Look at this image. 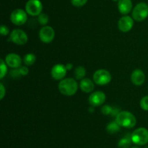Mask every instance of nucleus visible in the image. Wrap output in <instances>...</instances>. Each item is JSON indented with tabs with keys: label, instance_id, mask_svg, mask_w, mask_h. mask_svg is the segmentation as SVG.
<instances>
[{
	"label": "nucleus",
	"instance_id": "obj_1",
	"mask_svg": "<svg viewBox=\"0 0 148 148\" xmlns=\"http://www.w3.org/2000/svg\"><path fill=\"white\" fill-rule=\"evenodd\" d=\"M78 84L75 78H64L59 82L58 89L61 94L65 96H73L77 91Z\"/></svg>",
	"mask_w": 148,
	"mask_h": 148
},
{
	"label": "nucleus",
	"instance_id": "obj_2",
	"mask_svg": "<svg viewBox=\"0 0 148 148\" xmlns=\"http://www.w3.org/2000/svg\"><path fill=\"white\" fill-rule=\"evenodd\" d=\"M116 121L120 126L126 129H132L137 123L135 116L129 111H121L116 116Z\"/></svg>",
	"mask_w": 148,
	"mask_h": 148
},
{
	"label": "nucleus",
	"instance_id": "obj_3",
	"mask_svg": "<svg viewBox=\"0 0 148 148\" xmlns=\"http://www.w3.org/2000/svg\"><path fill=\"white\" fill-rule=\"evenodd\" d=\"M132 141L139 146L145 145L148 143V129L140 127L135 129L131 134Z\"/></svg>",
	"mask_w": 148,
	"mask_h": 148
},
{
	"label": "nucleus",
	"instance_id": "obj_4",
	"mask_svg": "<svg viewBox=\"0 0 148 148\" xmlns=\"http://www.w3.org/2000/svg\"><path fill=\"white\" fill-rule=\"evenodd\" d=\"M148 17V4L140 2L134 7L132 11V18L137 22H142Z\"/></svg>",
	"mask_w": 148,
	"mask_h": 148
},
{
	"label": "nucleus",
	"instance_id": "obj_5",
	"mask_svg": "<svg viewBox=\"0 0 148 148\" xmlns=\"http://www.w3.org/2000/svg\"><path fill=\"white\" fill-rule=\"evenodd\" d=\"M111 74L106 69H99L93 74V81L99 86H105L109 84L111 81Z\"/></svg>",
	"mask_w": 148,
	"mask_h": 148
},
{
	"label": "nucleus",
	"instance_id": "obj_6",
	"mask_svg": "<svg viewBox=\"0 0 148 148\" xmlns=\"http://www.w3.org/2000/svg\"><path fill=\"white\" fill-rule=\"evenodd\" d=\"M10 20L15 26H23L27 20V13L22 9H16L12 12Z\"/></svg>",
	"mask_w": 148,
	"mask_h": 148
},
{
	"label": "nucleus",
	"instance_id": "obj_7",
	"mask_svg": "<svg viewBox=\"0 0 148 148\" xmlns=\"http://www.w3.org/2000/svg\"><path fill=\"white\" fill-rule=\"evenodd\" d=\"M10 39L11 41L17 45H24L28 41V36L24 30L21 29H14L10 33Z\"/></svg>",
	"mask_w": 148,
	"mask_h": 148
},
{
	"label": "nucleus",
	"instance_id": "obj_8",
	"mask_svg": "<svg viewBox=\"0 0 148 148\" xmlns=\"http://www.w3.org/2000/svg\"><path fill=\"white\" fill-rule=\"evenodd\" d=\"M43 10V4L40 0H28L25 4V11L31 16H38Z\"/></svg>",
	"mask_w": 148,
	"mask_h": 148
},
{
	"label": "nucleus",
	"instance_id": "obj_9",
	"mask_svg": "<svg viewBox=\"0 0 148 148\" xmlns=\"http://www.w3.org/2000/svg\"><path fill=\"white\" fill-rule=\"evenodd\" d=\"M40 40L46 44L53 41L55 37V31L51 26H45L40 29L38 33Z\"/></svg>",
	"mask_w": 148,
	"mask_h": 148
},
{
	"label": "nucleus",
	"instance_id": "obj_10",
	"mask_svg": "<svg viewBox=\"0 0 148 148\" xmlns=\"http://www.w3.org/2000/svg\"><path fill=\"white\" fill-rule=\"evenodd\" d=\"M134 19L132 17L128 15H125L121 17L118 22V27L119 29L123 33H127L134 26Z\"/></svg>",
	"mask_w": 148,
	"mask_h": 148
},
{
	"label": "nucleus",
	"instance_id": "obj_11",
	"mask_svg": "<svg viewBox=\"0 0 148 148\" xmlns=\"http://www.w3.org/2000/svg\"><path fill=\"white\" fill-rule=\"evenodd\" d=\"M66 70L65 65L62 64H56L52 67L51 70V75L52 78L56 81H62L64 79L66 74Z\"/></svg>",
	"mask_w": 148,
	"mask_h": 148
},
{
	"label": "nucleus",
	"instance_id": "obj_12",
	"mask_svg": "<svg viewBox=\"0 0 148 148\" xmlns=\"http://www.w3.org/2000/svg\"><path fill=\"white\" fill-rule=\"evenodd\" d=\"M106 99V97L104 92L101 91H96L92 92L90 95L89 102L90 105L93 107H98V106L102 105L105 102Z\"/></svg>",
	"mask_w": 148,
	"mask_h": 148
},
{
	"label": "nucleus",
	"instance_id": "obj_13",
	"mask_svg": "<svg viewBox=\"0 0 148 148\" xmlns=\"http://www.w3.org/2000/svg\"><path fill=\"white\" fill-rule=\"evenodd\" d=\"M5 62L12 68H19L21 66L22 58L17 54L10 53L5 57Z\"/></svg>",
	"mask_w": 148,
	"mask_h": 148
},
{
	"label": "nucleus",
	"instance_id": "obj_14",
	"mask_svg": "<svg viewBox=\"0 0 148 148\" xmlns=\"http://www.w3.org/2000/svg\"><path fill=\"white\" fill-rule=\"evenodd\" d=\"M145 81V74L142 70L135 69L131 74V81L134 85L142 86Z\"/></svg>",
	"mask_w": 148,
	"mask_h": 148
},
{
	"label": "nucleus",
	"instance_id": "obj_15",
	"mask_svg": "<svg viewBox=\"0 0 148 148\" xmlns=\"http://www.w3.org/2000/svg\"><path fill=\"white\" fill-rule=\"evenodd\" d=\"M132 0H119L118 1L119 11L122 15H127L132 10Z\"/></svg>",
	"mask_w": 148,
	"mask_h": 148
},
{
	"label": "nucleus",
	"instance_id": "obj_16",
	"mask_svg": "<svg viewBox=\"0 0 148 148\" xmlns=\"http://www.w3.org/2000/svg\"><path fill=\"white\" fill-rule=\"evenodd\" d=\"M79 86V89L85 93L92 92L95 88L93 81L88 78H85L81 80Z\"/></svg>",
	"mask_w": 148,
	"mask_h": 148
},
{
	"label": "nucleus",
	"instance_id": "obj_17",
	"mask_svg": "<svg viewBox=\"0 0 148 148\" xmlns=\"http://www.w3.org/2000/svg\"><path fill=\"white\" fill-rule=\"evenodd\" d=\"M120 127L121 126L118 124V123L116 120L115 121L110 122L106 126L107 132L108 133H111V134H114V133H116L118 131H119Z\"/></svg>",
	"mask_w": 148,
	"mask_h": 148
},
{
	"label": "nucleus",
	"instance_id": "obj_18",
	"mask_svg": "<svg viewBox=\"0 0 148 148\" xmlns=\"http://www.w3.org/2000/svg\"><path fill=\"white\" fill-rule=\"evenodd\" d=\"M36 56L33 53H28L23 57V62L26 66H31L36 62Z\"/></svg>",
	"mask_w": 148,
	"mask_h": 148
},
{
	"label": "nucleus",
	"instance_id": "obj_19",
	"mask_svg": "<svg viewBox=\"0 0 148 148\" xmlns=\"http://www.w3.org/2000/svg\"><path fill=\"white\" fill-rule=\"evenodd\" d=\"M86 75V70L83 66H78L75 70V78L77 80H82L85 78Z\"/></svg>",
	"mask_w": 148,
	"mask_h": 148
},
{
	"label": "nucleus",
	"instance_id": "obj_20",
	"mask_svg": "<svg viewBox=\"0 0 148 148\" xmlns=\"http://www.w3.org/2000/svg\"><path fill=\"white\" fill-rule=\"evenodd\" d=\"M132 141L131 136L130 137H124L120 139L118 142V147L119 148H129L131 145Z\"/></svg>",
	"mask_w": 148,
	"mask_h": 148
},
{
	"label": "nucleus",
	"instance_id": "obj_21",
	"mask_svg": "<svg viewBox=\"0 0 148 148\" xmlns=\"http://www.w3.org/2000/svg\"><path fill=\"white\" fill-rule=\"evenodd\" d=\"M38 21L42 26H46L49 21V16L45 13H40L38 16Z\"/></svg>",
	"mask_w": 148,
	"mask_h": 148
},
{
	"label": "nucleus",
	"instance_id": "obj_22",
	"mask_svg": "<svg viewBox=\"0 0 148 148\" xmlns=\"http://www.w3.org/2000/svg\"><path fill=\"white\" fill-rule=\"evenodd\" d=\"M0 63H1V65H0V69H1V73H0V78L2 79L4 78V77L5 76L6 74L7 73V64H6L5 61L4 59H0Z\"/></svg>",
	"mask_w": 148,
	"mask_h": 148
},
{
	"label": "nucleus",
	"instance_id": "obj_23",
	"mask_svg": "<svg viewBox=\"0 0 148 148\" xmlns=\"http://www.w3.org/2000/svg\"><path fill=\"white\" fill-rule=\"evenodd\" d=\"M114 111H115L114 109H113L111 106L107 105V104L104 105L103 107L101 108V112H102L103 114L106 115H108L109 114L114 115Z\"/></svg>",
	"mask_w": 148,
	"mask_h": 148
},
{
	"label": "nucleus",
	"instance_id": "obj_24",
	"mask_svg": "<svg viewBox=\"0 0 148 148\" xmlns=\"http://www.w3.org/2000/svg\"><path fill=\"white\" fill-rule=\"evenodd\" d=\"M140 107L145 111H148V96H144L140 100Z\"/></svg>",
	"mask_w": 148,
	"mask_h": 148
},
{
	"label": "nucleus",
	"instance_id": "obj_25",
	"mask_svg": "<svg viewBox=\"0 0 148 148\" xmlns=\"http://www.w3.org/2000/svg\"><path fill=\"white\" fill-rule=\"evenodd\" d=\"M72 4L75 7H80L82 6L85 5L86 3L88 2V0H71Z\"/></svg>",
	"mask_w": 148,
	"mask_h": 148
},
{
	"label": "nucleus",
	"instance_id": "obj_26",
	"mask_svg": "<svg viewBox=\"0 0 148 148\" xmlns=\"http://www.w3.org/2000/svg\"><path fill=\"white\" fill-rule=\"evenodd\" d=\"M0 33L3 36H7L10 33V29L5 25H1V27H0Z\"/></svg>",
	"mask_w": 148,
	"mask_h": 148
},
{
	"label": "nucleus",
	"instance_id": "obj_27",
	"mask_svg": "<svg viewBox=\"0 0 148 148\" xmlns=\"http://www.w3.org/2000/svg\"><path fill=\"white\" fill-rule=\"evenodd\" d=\"M19 71H20L21 75H27L29 73V69L27 68V66H20L18 68Z\"/></svg>",
	"mask_w": 148,
	"mask_h": 148
},
{
	"label": "nucleus",
	"instance_id": "obj_28",
	"mask_svg": "<svg viewBox=\"0 0 148 148\" xmlns=\"http://www.w3.org/2000/svg\"><path fill=\"white\" fill-rule=\"evenodd\" d=\"M10 73H11V76L13 78H19L21 75L18 68H14V70H12L10 72Z\"/></svg>",
	"mask_w": 148,
	"mask_h": 148
},
{
	"label": "nucleus",
	"instance_id": "obj_29",
	"mask_svg": "<svg viewBox=\"0 0 148 148\" xmlns=\"http://www.w3.org/2000/svg\"><path fill=\"white\" fill-rule=\"evenodd\" d=\"M0 93H1V96H0V100H2L3 98L4 97L6 94V89L4 88V85H3L2 83L0 84Z\"/></svg>",
	"mask_w": 148,
	"mask_h": 148
},
{
	"label": "nucleus",
	"instance_id": "obj_30",
	"mask_svg": "<svg viewBox=\"0 0 148 148\" xmlns=\"http://www.w3.org/2000/svg\"><path fill=\"white\" fill-rule=\"evenodd\" d=\"M65 67H66V68L67 71H70V70H72V68H73V65L69 62V63L66 64V65H65Z\"/></svg>",
	"mask_w": 148,
	"mask_h": 148
},
{
	"label": "nucleus",
	"instance_id": "obj_31",
	"mask_svg": "<svg viewBox=\"0 0 148 148\" xmlns=\"http://www.w3.org/2000/svg\"><path fill=\"white\" fill-rule=\"evenodd\" d=\"M131 148H140V147H131Z\"/></svg>",
	"mask_w": 148,
	"mask_h": 148
},
{
	"label": "nucleus",
	"instance_id": "obj_32",
	"mask_svg": "<svg viewBox=\"0 0 148 148\" xmlns=\"http://www.w3.org/2000/svg\"><path fill=\"white\" fill-rule=\"evenodd\" d=\"M113 1H119V0H113Z\"/></svg>",
	"mask_w": 148,
	"mask_h": 148
}]
</instances>
